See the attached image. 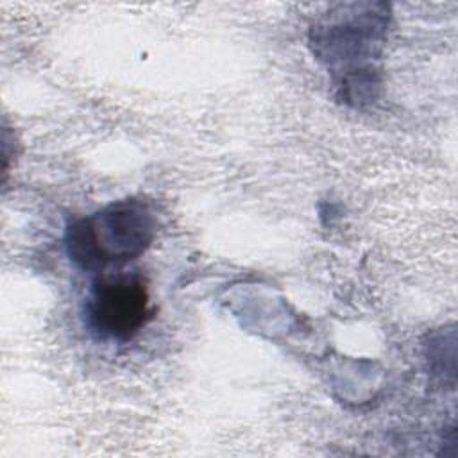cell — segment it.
Wrapping results in <instances>:
<instances>
[{"label": "cell", "instance_id": "obj_1", "mask_svg": "<svg viewBox=\"0 0 458 458\" xmlns=\"http://www.w3.org/2000/svg\"><path fill=\"white\" fill-rule=\"evenodd\" d=\"M390 11L386 4H338L310 29L313 55L324 63L349 106H363L376 98L379 72L374 59L381 55Z\"/></svg>", "mask_w": 458, "mask_h": 458}, {"label": "cell", "instance_id": "obj_2", "mask_svg": "<svg viewBox=\"0 0 458 458\" xmlns=\"http://www.w3.org/2000/svg\"><path fill=\"white\" fill-rule=\"evenodd\" d=\"M157 220L141 199H123L68 224L66 254L84 272H104L140 258L154 242Z\"/></svg>", "mask_w": 458, "mask_h": 458}, {"label": "cell", "instance_id": "obj_3", "mask_svg": "<svg viewBox=\"0 0 458 458\" xmlns=\"http://www.w3.org/2000/svg\"><path fill=\"white\" fill-rule=\"evenodd\" d=\"M84 313L97 338L123 344L148 324L156 308L141 276L104 274L93 283Z\"/></svg>", "mask_w": 458, "mask_h": 458}]
</instances>
